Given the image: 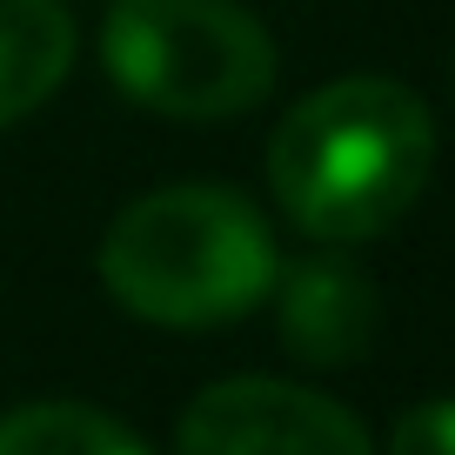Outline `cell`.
Here are the masks:
<instances>
[{"label":"cell","instance_id":"52a82bcc","mask_svg":"<svg viewBox=\"0 0 455 455\" xmlns=\"http://www.w3.org/2000/svg\"><path fill=\"white\" fill-rule=\"evenodd\" d=\"M0 455H148L141 435L87 402H28L0 422Z\"/></svg>","mask_w":455,"mask_h":455},{"label":"cell","instance_id":"3957f363","mask_svg":"<svg viewBox=\"0 0 455 455\" xmlns=\"http://www.w3.org/2000/svg\"><path fill=\"white\" fill-rule=\"evenodd\" d=\"M100 60L128 100L174 121H221L275 87V41L228 0H114Z\"/></svg>","mask_w":455,"mask_h":455},{"label":"cell","instance_id":"6da1fadb","mask_svg":"<svg viewBox=\"0 0 455 455\" xmlns=\"http://www.w3.org/2000/svg\"><path fill=\"white\" fill-rule=\"evenodd\" d=\"M435 168V121L402 81H328L275 128L268 181L288 221L315 242H369L415 208Z\"/></svg>","mask_w":455,"mask_h":455},{"label":"cell","instance_id":"5b68a950","mask_svg":"<svg viewBox=\"0 0 455 455\" xmlns=\"http://www.w3.org/2000/svg\"><path fill=\"white\" fill-rule=\"evenodd\" d=\"M275 282H282V341L301 362L348 369L375 348L382 301H375V282L348 255H308Z\"/></svg>","mask_w":455,"mask_h":455},{"label":"cell","instance_id":"7a4b0ae2","mask_svg":"<svg viewBox=\"0 0 455 455\" xmlns=\"http://www.w3.org/2000/svg\"><path fill=\"white\" fill-rule=\"evenodd\" d=\"M275 235L248 195L221 181H181L114 214L100 242V282L128 315L161 328H221L268 301Z\"/></svg>","mask_w":455,"mask_h":455},{"label":"cell","instance_id":"277c9868","mask_svg":"<svg viewBox=\"0 0 455 455\" xmlns=\"http://www.w3.org/2000/svg\"><path fill=\"white\" fill-rule=\"evenodd\" d=\"M181 455H369V435L341 402L275 375H235L188 402Z\"/></svg>","mask_w":455,"mask_h":455},{"label":"cell","instance_id":"ba28073f","mask_svg":"<svg viewBox=\"0 0 455 455\" xmlns=\"http://www.w3.org/2000/svg\"><path fill=\"white\" fill-rule=\"evenodd\" d=\"M388 455H455V395H428L388 435Z\"/></svg>","mask_w":455,"mask_h":455},{"label":"cell","instance_id":"8992f818","mask_svg":"<svg viewBox=\"0 0 455 455\" xmlns=\"http://www.w3.org/2000/svg\"><path fill=\"white\" fill-rule=\"evenodd\" d=\"M74 68V20L60 0H0V128L34 114Z\"/></svg>","mask_w":455,"mask_h":455}]
</instances>
